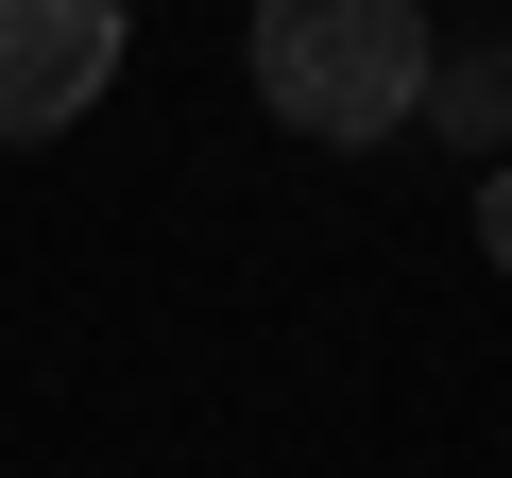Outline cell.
<instances>
[{
	"instance_id": "obj_2",
	"label": "cell",
	"mask_w": 512,
	"mask_h": 478,
	"mask_svg": "<svg viewBox=\"0 0 512 478\" xmlns=\"http://www.w3.org/2000/svg\"><path fill=\"white\" fill-rule=\"evenodd\" d=\"M120 86V0H0V154L69 137Z\"/></svg>"
},
{
	"instance_id": "obj_1",
	"label": "cell",
	"mask_w": 512,
	"mask_h": 478,
	"mask_svg": "<svg viewBox=\"0 0 512 478\" xmlns=\"http://www.w3.org/2000/svg\"><path fill=\"white\" fill-rule=\"evenodd\" d=\"M239 69H256V103H274L291 137H325V154H359V137L427 120V86H444L427 0H256Z\"/></svg>"
},
{
	"instance_id": "obj_3",
	"label": "cell",
	"mask_w": 512,
	"mask_h": 478,
	"mask_svg": "<svg viewBox=\"0 0 512 478\" xmlns=\"http://www.w3.org/2000/svg\"><path fill=\"white\" fill-rule=\"evenodd\" d=\"M478 257L512 274V154H495V188H478Z\"/></svg>"
}]
</instances>
